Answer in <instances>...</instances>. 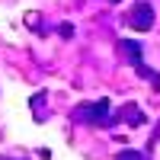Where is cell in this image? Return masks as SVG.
Masks as SVG:
<instances>
[{
    "instance_id": "obj_1",
    "label": "cell",
    "mask_w": 160,
    "mask_h": 160,
    "mask_svg": "<svg viewBox=\"0 0 160 160\" xmlns=\"http://www.w3.org/2000/svg\"><path fill=\"white\" fill-rule=\"evenodd\" d=\"M131 26H135V29H151L154 26V7L151 3H135V10H131V19H128Z\"/></svg>"
},
{
    "instance_id": "obj_2",
    "label": "cell",
    "mask_w": 160,
    "mask_h": 160,
    "mask_svg": "<svg viewBox=\"0 0 160 160\" xmlns=\"http://www.w3.org/2000/svg\"><path fill=\"white\" fill-rule=\"evenodd\" d=\"M125 51H128V58L135 61V68H141V48H138V42H125Z\"/></svg>"
},
{
    "instance_id": "obj_3",
    "label": "cell",
    "mask_w": 160,
    "mask_h": 160,
    "mask_svg": "<svg viewBox=\"0 0 160 160\" xmlns=\"http://www.w3.org/2000/svg\"><path fill=\"white\" fill-rule=\"evenodd\" d=\"M125 115H128V125H141V122H144L141 109H135V106H128V109H125Z\"/></svg>"
},
{
    "instance_id": "obj_4",
    "label": "cell",
    "mask_w": 160,
    "mask_h": 160,
    "mask_svg": "<svg viewBox=\"0 0 160 160\" xmlns=\"http://www.w3.org/2000/svg\"><path fill=\"white\" fill-rule=\"evenodd\" d=\"M115 160H144V154H138V151H122Z\"/></svg>"
},
{
    "instance_id": "obj_5",
    "label": "cell",
    "mask_w": 160,
    "mask_h": 160,
    "mask_svg": "<svg viewBox=\"0 0 160 160\" xmlns=\"http://www.w3.org/2000/svg\"><path fill=\"white\" fill-rule=\"evenodd\" d=\"M42 102H45V93H35V96H32V112L35 115L42 112Z\"/></svg>"
},
{
    "instance_id": "obj_6",
    "label": "cell",
    "mask_w": 160,
    "mask_h": 160,
    "mask_svg": "<svg viewBox=\"0 0 160 160\" xmlns=\"http://www.w3.org/2000/svg\"><path fill=\"white\" fill-rule=\"evenodd\" d=\"M58 32H61L64 38H68V35H74V26H68V22H64V26H61V29H58Z\"/></svg>"
},
{
    "instance_id": "obj_7",
    "label": "cell",
    "mask_w": 160,
    "mask_h": 160,
    "mask_svg": "<svg viewBox=\"0 0 160 160\" xmlns=\"http://www.w3.org/2000/svg\"><path fill=\"white\" fill-rule=\"evenodd\" d=\"M0 160H26V157H0Z\"/></svg>"
},
{
    "instance_id": "obj_8",
    "label": "cell",
    "mask_w": 160,
    "mask_h": 160,
    "mask_svg": "<svg viewBox=\"0 0 160 160\" xmlns=\"http://www.w3.org/2000/svg\"><path fill=\"white\" fill-rule=\"evenodd\" d=\"M112 3H118V0H112Z\"/></svg>"
}]
</instances>
